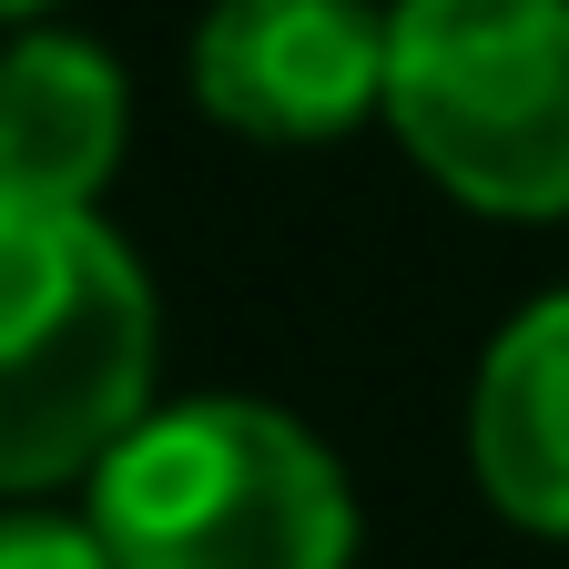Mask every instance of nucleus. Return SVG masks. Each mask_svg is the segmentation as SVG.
Returning a JSON list of instances; mask_svg holds the SVG:
<instances>
[{"mask_svg": "<svg viewBox=\"0 0 569 569\" xmlns=\"http://www.w3.org/2000/svg\"><path fill=\"white\" fill-rule=\"evenodd\" d=\"M193 92L254 142H326L387 112V11L367 0H213L193 31Z\"/></svg>", "mask_w": 569, "mask_h": 569, "instance_id": "obj_4", "label": "nucleus"}, {"mask_svg": "<svg viewBox=\"0 0 569 569\" xmlns=\"http://www.w3.org/2000/svg\"><path fill=\"white\" fill-rule=\"evenodd\" d=\"M122 71L112 51L41 31L21 51H0V193L21 203H92L122 163Z\"/></svg>", "mask_w": 569, "mask_h": 569, "instance_id": "obj_6", "label": "nucleus"}, {"mask_svg": "<svg viewBox=\"0 0 569 569\" xmlns=\"http://www.w3.org/2000/svg\"><path fill=\"white\" fill-rule=\"evenodd\" d=\"M387 122L458 203L569 213V0H397Z\"/></svg>", "mask_w": 569, "mask_h": 569, "instance_id": "obj_3", "label": "nucleus"}, {"mask_svg": "<svg viewBox=\"0 0 569 569\" xmlns=\"http://www.w3.org/2000/svg\"><path fill=\"white\" fill-rule=\"evenodd\" d=\"M31 11H51V0H0V21H31Z\"/></svg>", "mask_w": 569, "mask_h": 569, "instance_id": "obj_8", "label": "nucleus"}, {"mask_svg": "<svg viewBox=\"0 0 569 569\" xmlns=\"http://www.w3.org/2000/svg\"><path fill=\"white\" fill-rule=\"evenodd\" d=\"M468 468L488 509L569 539V296H539L488 346L468 397Z\"/></svg>", "mask_w": 569, "mask_h": 569, "instance_id": "obj_5", "label": "nucleus"}, {"mask_svg": "<svg viewBox=\"0 0 569 569\" xmlns=\"http://www.w3.org/2000/svg\"><path fill=\"white\" fill-rule=\"evenodd\" d=\"M92 539L112 569H346L356 488L284 407L183 397L92 468Z\"/></svg>", "mask_w": 569, "mask_h": 569, "instance_id": "obj_2", "label": "nucleus"}, {"mask_svg": "<svg viewBox=\"0 0 569 569\" xmlns=\"http://www.w3.org/2000/svg\"><path fill=\"white\" fill-rule=\"evenodd\" d=\"M153 284L92 203L0 193V488L102 468L153 417Z\"/></svg>", "mask_w": 569, "mask_h": 569, "instance_id": "obj_1", "label": "nucleus"}, {"mask_svg": "<svg viewBox=\"0 0 569 569\" xmlns=\"http://www.w3.org/2000/svg\"><path fill=\"white\" fill-rule=\"evenodd\" d=\"M0 569H112V549L92 539V519H0Z\"/></svg>", "mask_w": 569, "mask_h": 569, "instance_id": "obj_7", "label": "nucleus"}]
</instances>
